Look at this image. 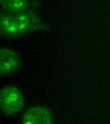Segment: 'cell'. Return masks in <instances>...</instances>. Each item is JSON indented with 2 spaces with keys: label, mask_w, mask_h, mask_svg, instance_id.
<instances>
[{
  "label": "cell",
  "mask_w": 110,
  "mask_h": 124,
  "mask_svg": "<svg viewBox=\"0 0 110 124\" xmlns=\"http://www.w3.org/2000/svg\"><path fill=\"white\" fill-rule=\"evenodd\" d=\"M1 12L21 13L29 11V0H0Z\"/></svg>",
  "instance_id": "5b68a950"
},
{
  "label": "cell",
  "mask_w": 110,
  "mask_h": 124,
  "mask_svg": "<svg viewBox=\"0 0 110 124\" xmlns=\"http://www.w3.org/2000/svg\"><path fill=\"white\" fill-rule=\"evenodd\" d=\"M52 122L49 110L42 106H36L29 109L22 118L23 124H51Z\"/></svg>",
  "instance_id": "3957f363"
},
{
  "label": "cell",
  "mask_w": 110,
  "mask_h": 124,
  "mask_svg": "<svg viewBox=\"0 0 110 124\" xmlns=\"http://www.w3.org/2000/svg\"><path fill=\"white\" fill-rule=\"evenodd\" d=\"M0 34L6 37H18L44 29L40 17L31 10L21 13H0Z\"/></svg>",
  "instance_id": "6da1fadb"
},
{
  "label": "cell",
  "mask_w": 110,
  "mask_h": 124,
  "mask_svg": "<svg viewBox=\"0 0 110 124\" xmlns=\"http://www.w3.org/2000/svg\"><path fill=\"white\" fill-rule=\"evenodd\" d=\"M20 66V60L16 52L8 48L0 50V74L8 75L15 72Z\"/></svg>",
  "instance_id": "277c9868"
},
{
  "label": "cell",
  "mask_w": 110,
  "mask_h": 124,
  "mask_svg": "<svg viewBox=\"0 0 110 124\" xmlns=\"http://www.w3.org/2000/svg\"><path fill=\"white\" fill-rule=\"evenodd\" d=\"M24 98L21 92L16 87L8 86L0 92V108L7 115H13L23 108Z\"/></svg>",
  "instance_id": "7a4b0ae2"
}]
</instances>
